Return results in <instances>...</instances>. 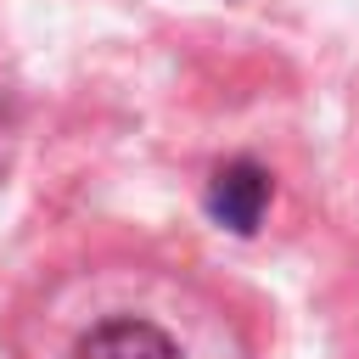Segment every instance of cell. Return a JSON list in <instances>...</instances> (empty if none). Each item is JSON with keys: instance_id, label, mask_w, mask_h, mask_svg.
<instances>
[{"instance_id": "2", "label": "cell", "mask_w": 359, "mask_h": 359, "mask_svg": "<svg viewBox=\"0 0 359 359\" xmlns=\"http://www.w3.org/2000/svg\"><path fill=\"white\" fill-rule=\"evenodd\" d=\"M269 174L252 163V157H236V163H224L213 180H208V213L219 219V224H230L236 236H247V230H258V219H264V208H269Z\"/></svg>"}, {"instance_id": "1", "label": "cell", "mask_w": 359, "mask_h": 359, "mask_svg": "<svg viewBox=\"0 0 359 359\" xmlns=\"http://www.w3.org/2000/svg\"><path fill=\"white\" fill-rule=\"evenodd\" d=\"M67 359H185L180 342L157 325V320H140V314H112V320H95Z\"/></svg>"}]
</instances>
